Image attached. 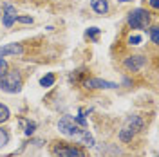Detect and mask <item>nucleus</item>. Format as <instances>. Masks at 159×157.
Returning a JSON list of instances; mask_svg holds the SVG:
<instances>
[{"label":"nucleus","instance_id":"nucleus-4","mask_svg":"<svg viewBox=\"0 0 159 157\" xmlns=\"http://www.w3.org/2000/svg\"><path fill=\"white\" fill-rule=\"evenodd\" d=\"M52 154L56 157H87V154L76 145H69V143H56L52 146Z\"/></svg>","mask_w":159,"mask_h":157},{"label":"nucleus","instance_id":"nucleus-1","mask_svg":"<svg viewBox=\"0 0 159 157\" xmlns=\"http://www.w3.org/2000/svg\"><path fill=\"white\" fill-rule=\"evenodd\" d=\"M58 130H60V134H63V136H67V137L76 139V141H80V143H83L85 146H94V137H92V134H90L89 130H83L80 125H76L70 118L60 119L58 121Z\"/></svg>","mask_w":159,"mask_h":157},{"label":"nucleus","instance_id":"nucleus-15","mask_svg":"<svg viewBox=\"0 0 159 157\" xmlns=\"http://www.w3.org/2000/svg\"><path fill=\"white\" fill-rule=\"evenodd\" d=\"M11 116V112H9V108L6 107V105H2L0 103V123H4V121H7Z\"/></svg>","mask_w":159,"mask_h":157},{"label":"nucleus","instance_id":"nucleus-8","mask_svg":"<svg viewBox=\"0 0 159 157\" xmlns=\"http://www.w3.org/2000/svg\"><path fill=\"white\" fill-rule=\"evenodd\" d=\"M24 52V47L20 43H6L0 47V56H20Z\"/></svg>","mask_w":159,"mask_h":157},{"label":"nucleus","instance_id":"nucleus-10","mask_svg":"<svg viewBox=\"0 0 159 157\" xmlns=\"http://www.w3.org/2000/svg\"><path fill=\"white\" fill-rule=\"evenodd\" d=\"M90 7L98 15H107L109 13V2L107 0H90Z\"/></svg>","mask_w":159,"mask_h":157},{"label":"nucleus","instance_id":"nucleus-7","mask_svg":"<svg viewBox=\"0 0 159 157\" xmlns=\"http://www.w3.org/2000/svg\"><path fill=\"white\" fill-rule=\"evenodd\" d=\"M83 85L87 88H116L118 87V83H114V81H107V79H99V78L85 79Z\"/></svg>","mask_w":159,"mask_h":157},{"label":"nucleus","instance_id":"nucleus-14","mask_svg":"<svg viewBox=\"0 0 159 157\" xmlns=\"http://www.w3.org/2000/svg\"><path fill=\"white\" fill-rule=\"evenodd\" d=\"M85 36H87V38H90L92 42H98L99 29H98V27H89V29H87V33H85Z\"/></svg>","mask_w":159,"mask_h":157},{"label":"nucleus","instance_id":"nucleus-6","mask_svg":"<svg viewBox=\"0 0 159 157\" xmlns=\"http://www.w3.org/2000/svg\"><path fill=\"white\" fill-rule=\"evenodd\" d=\"M145 63H147V58L145 56L134 54V56H129V58L125 60V69L132 70V72H138V70H141L145 67Z\"/></svg>","mask_w":159,"mask_h":157},{"label":"nucleus","instance_id":"nucleus-9","mask_svg":"<svg viewBox=\"0 0 159 157\" xmlns=\"http://www.w3.org/2000/svg\"><path fill=\"white\" fill-rule=\"evenodd\" d=\"M143 119L139 118V116H130V118H127V121H125V127L130 128L134 134L136 132H139V130H143Z\"/></svg>","mask_w":159,"mask_h":157},{"label":"nucleus","instance_id":"nucleus-21","mask_svg":"<svg viewBox=\"0 0 159 157\" xmlns=\"http://www.w3.org/2000/svg\"><path fill=\"white\" fill-rule=\"evenodd\" d=\"M72 121H76L80 127H85V125H87V119L83 118V116H74V118H72Z\"/></svg>","mask_w":159,"mask_h":157},{"label":"nucleus","instance_id":"nucleus-17","mask_svg":"<svg viewBox=\"0 0 159 157\" xmlns=\"http://www.w3.org/2000/svg\"><path fill=\"white\" fill-rule=\"evenodd\" d=\"M150 38H152V43H159V27L157 25H154V27H150Z\"/></svg>","mask_w":159,"mask_h":157},{"label":"nucleus","instance_id":"nucleus-5","mask_svg":"<svg viewBox=\"0 0 159 157\" xmlns=\"http://www.w3.org/2000/svg\"><path fill=\"white\" fill-rule=\"evenodd\" d=\"M16 16H18L16 7L11 6V4H7V2H4V4H2V24H4L6 27H11V25L16 22Z\"/></svg>","mask_w":159,"mask_h":157},{"label":"nucleus","instance_id":"nucleus-23","mask_svg":"<svg viewBox=\"0 0 159 157\" xmlns=\"http://www.w3.org/2000/svg\"><path fill=\"white\" fill-rule=\"evenodd\" d=\"M118 2H132V0H118Z\"/></svg>","mask_w":159,"mask_h":157},{"label":"nucleus","instance_id":"nucleus-22","mask_svg":"<svg viewBox=\"0 0 159 157\" xmlns=\"http://www.w3.org/2000/svg\"><path fill=\"white\" fill-rule=\"evenodd\" d=\"M150 2V6L154 7V9H159V0H148Z\"/></svg>","mask_w":159,"mask_h":157},{"label":"nucleus","instance_id":"nucleus-18","mask_svg":"<svg viewBox=\"0 0 159 157\" xmlns=\"http://www.w3.org/2000/svg\"><path fill=\"white\" fill-rule=\"evenodd\" d=\"M141 36H139V34H132V36H130L129 38V43L130 45H139V43H141Z\"/></svg>","mask_w":159,"mask_h":157},{"label":"nucleus","instance_id":"nucleus-13","mask_svg":"<svg viewBox=\"0 0 159 157\" xmlns=\"http://www.w3.org/2000/svg\"><path fill=\"white\" fill-rule=\"evenodd\" d=\"M20 121H22V125H24V134H25V136L34 134V130H36V123L27 121V119H20Z\"/></svg>","mask_w":159,"mask_h":157},{"label":"nucleus","instance_id":"nucleus-2","mask_svg":"<svg viewBox=\"0 0 159 157\" xmlns=\"http://www.w3.org/2000/svg\"><path fill=\"white\" fill-rule=\"evenodd\" d=\"M0 90L7 94H16L22 90V76L18 70H7L4 76H0Z\"/></svg>","mask_w":159,"mask_h":157},{"label":"nucleus","instance_id":"nucleus-12","mask_svg":"<svg viewBox=\"0 0 159 157\" xmlns=\"http://www.w3.org/2000/svg\"><path fill=\"white\" fill-rule=\"evenodd\" d=\"M54 81H56L54 74H52V72H49V74H45L43 78L40 79V85H42L43 88H49V87H52V85H54Z\"/></svg>","mask_w":159,"mask_h":157},{"label":"nucleus","instance_id":"nucleus-20","mask_svg":"<svg viewBox=\"0 0 159 157\" xmlns=\"http://www.w3.org/2000/svg\"><path fill=\"white\" fill-rule=\"evenodd\" d=\"M16 22H18V24H33V18H31V16H16Z\"/></svg>","mask_w":159,"mask_h":157},{"label":"nucleus","instance_id":"nucleus-19","mask_svg":"<svg viewBox=\"0 0 159 157\" xmlns=\"http://www.w3.org/2000/svg\"><path fill=\"white\" fill-rule=\"evenodd\" d=\"M6 72H7V61L0 56V76H4Z\"/></svg>","mask_w":159,"mask_h":157},{"label":"nucleus","instance_id":"nucleus-3","mask_svg":"<svg viewBox=\"0 0 159 157\" xmlns=\"http://www.w3.org/2000/svg\"><path fill=\"white\" fill-rule=\"evenodd\" d=\"M127 24H129L132 29H147L150 25V13L145 9H132L127 16Z\"/></svg>","mask_w":159,"mask_h":157},{"label":"nucleus","instance_id":"nucleus-16","mask_svg":"<svg viewBox=\"0 0 159 157\" xmlns=\"http://www.w3.org/2000/svg\"><path fill=\"white\" fill-rule=\"evenodd\" d=\"M9 143V134H7V130L6 128H0V148L6 146Z\"/></svg>","mask_w":159,"mask_h":157},{"label":"nucleus","instance_id":"nucleus-11","mask_svg":"<svg viewBox=\"0 0 159 157\" xmlns=\"http://www.w3.org/2000/svg\"><path fill=\"white\" fill-rule=\"evenodd\" d=\"M132 139H134V132H132L130 128L123 127L119 130V141H121V143H130Z\"/></svg>","mask_w":159,"mask_h":157}]
</instances>
